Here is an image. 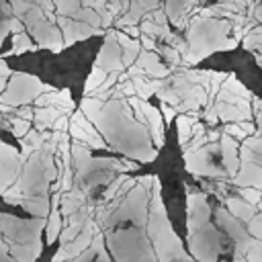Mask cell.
I'll list each match as a JSON object with an SVG mask.
<instances>
[{
    "instance_id": "cell-1",
    "label": "cell",
    "mask_w": 262,
    "mask_h": 262,
    "mask_svg": "<svg viewBox=\"0 0 262 262\" xmlns=\"http://www.w3.org/2000/svg\"><path fill=\"white\" fill-rule=\"evenodd\" d=\"M80 111L100 129L104 141H108L115 149L139 162L156 160L158 149L151 147L147 129L131 119L129 102L111 100L108 104H102L96 98H84Z\"/></svg>"
},
{
    "instance_id": "cell-2",
    "label": "cell",
    "mask_w": 262,
    "mask_h": 262,
    "mask_svg": "<svg viewBox=\"0 0 262 262\" xmlns=\"http://www.w3.org/2000/svg\"><path fill=\"white\" fill-rule=\"evenodd\" d=\"M147 237L158 256V262H192L182 242L174 233L162 196H160V180L154 178L151 184V201H149V219H147Z\"/></svg>"
},
{
    "instance_id": "cell-3",
    "label": "cell",
    "mask_w": 262,
    "mask_h": 262,
    "mask_svg": "<svg viewBox=\"0 0 262 262\" xmlns=\"http://www.w3.org/2000/svg\"><path fill=\"white\" fill-rule=\"evenodd\" d=\"M188 235L190 252L199 262H215L221 250L219 231L209 223V205L203 194L188 196Z\"/></svg>"
},
{
    "instance_id": "cell-4",
    "label": "cell",
    "mask_w": 262,
    "mask_h": 262,
    "mask_svg": "<svg viewBox=\"0 0 262 262\" xmlns=\"http://www.w3.org/2000/svg\"><path fill=\"white\" fill-rule=\"evenodd\" d=\"M229 23L227 20H213V18H196L190 25L188 33V43L190 49L194 51L192 61H199L201 57L217 51V49H231L237 45L235 39H227Z\"/></svg>"
},
{
    "instance_id": "cell-5",
    "label": "cell",
    "mask_w": 262,
    "mask_h": 262,
    "mask_svg": "<svg viewBox=\"0 0 262 262\" xmlns=\"http://www.w3.org/2000/svg\"><path fill=\"white\" fill-rule=\"evenodd\" d=\"M154 184V178H149L147 182H139L133 186V190L123 199V203L115 205L111 211H106V217H102L100 221L104 225H117L121 221H131L139 227H147V219H149V192L147 186Z\"/></svg>"
},
{
    "instance_id": "cell-6",
    "label": "cell",
    "mask_w": 262,
    "mask_h": 262,
    "mask_svg": "<svg viewBox=\"0 0 262 262\" xmlns=\"http://www.w3.org/2000/svg\"><path fill=\"white\" fill-rule=\"evenodd\" d=\"M106 242L119 262H158V256L149 246L145 233L137 227L113 231L108 233Z\"/></svg>"
},
{
    "instance_id": "cell-7",
    "label": "cell",
    "mask_w": 262,
    "mask_h": 262,
    "mask_svg": "<svg viewBox=\"0 0 262 262\" xmlns=\"http://www.w3.org/2000/svg\"><path fill=\"white\" fill-rule=\"evenodd\" d=\"M55 90L53 86L43 84L37 76L31 74H23V72H14L12 80L8 82V88L4 90V94L0 96V106L10 108V106H25L31 100L39 98L43 92H51Z\"/></svg>"
},
{
    "instance_id": "cell-8",
    "label": "cell",
    "mask_w": 262,
    "mask_h": 262,
    "mask_svg": "<svg viewBox=\"0 0 262 262\" xmlns=\"http://www.w3.org/2000/svg\"><path fill=\"white\" fill-rule=\"evenodd\" d=\"M20 18L29 25L31 35L37 39V43L41 47H47L51 51H61L66 47L63 41H61V31L43 12H27Z\"/></svg>"
},
{
    "instance_id": "cell-9",
    "label": "cell",
    "mask_w": 262,
    "mask_h": 262,
    "mask_svg": "<svg viewBox=\"0 0 262 262\" xmlns=\"http://www.w3.org/2000/svg\"><path fill=\"white\" fill-rule=\"evenodd\" d=\"M94 68L104 72V74H117L121 72L125 66H123V55H121V45L117 41V35L115 31H111L104 39V45L94 61Z\"/></svg>"
},
{
    "instance_id": "cell-10",
    "label": "cell",
    "mask_w": 262,
    "mask_h": 262,
    "mask_svg": "<svg viewBox=\"0 0 262 262\" xmlns=\"http://www.w3.org/2000/svg\"><path fill=\"white\" fill-rule=\"evenodd\" d=\"M70 133L76 141H80V145L84 147H96V149H102L106 147V141L94 131L92 123L86 121V115L82 111H76L70 119Z\"/></svg>"
},
{
    "instance_id": "cell-11",
    "label": "cell",
    "mask_w": 262,
    "mask_h": 262,
    "mask_svg": "<svg viewBox=\"0 0 262 262\" xmlns=\"http://www.w3.org/2000/svg\"><path fill=\"white\" fill-rule=\"evenodd\" d=\"M139 108H141V113H143V117H145V127H149L151 137H154L156 145L160 147V145L164 143V121H162L160 111H158L156 106H151L149 102L141 100V98H139Z\"/></svg>"
},
{
    "instance_id": "cell-12",
    "label": "cell",
    "mask_w": 262,
    "mask_h": 262,
    "mask_svg": "<svg viewBox=\"0 0 262 262\" xmlns=\"http://www.w3.org/2000/svg\"><path fill=\"white\" fill-rule=\"evenodd\" d=\"M184 160H186V168H188L192 174H199V176H219V174H221V170H217V168L209 162L205 149L190 151V154H186Z\"/></svg>"
},
{
    "instance_id": "cell-13",
    "label": "cell",
    "mask_w": 262,
    "mask_h": 262,
    "mask_svg": "<svg viewBox=\"0 0 262 262\" xmlns=\"http://www.w3.org/2000/svg\"><path fill=\"white\" fill-rule=\"evenodd\" d=\"M221 160H223L227 174L237 176V168L242 166L237 160V141L233 137H229L227 133L221 135Z\"/></svg>"
},
{
    "instance_id": "cell-14",
    "label": "cell",
    "mask_w": 262,
    "mask_h": 262,
    "mask_svg": "<svg viewBox=\"0 0 262 262\" xmlns=\"http://www.w3.org/2000/svg\"><path fill=\"white\" fill-rule=\"evenodd\" d=\"M235 182L242 188H262V168L256 162H242V170L235 176Z\"/></svg>"
},
{
    "instance_id": "cell-15",
    "label": "cell",
    "mask_w": 262,
    "mask_h": 262,
    "mask_svg": "<svg viewBox=\"0 0 262 262\" xmlns=\"http://www.w3.org/2000/svg\"><path fill=\"white\" fill-rule=\"evenodd\" d=\"M227 211L235 217V219H242L246 223H250L254 217H256V207H252L250 203H246L244 199H227Z\"/></svg>"
},
{
    "instance_id": "cell-16",
    "label": "cell",
    "mask_w": 262,
    "mask_h": 262,
    "mask_svg": "<svg viewBox=\"0 0 262 262\" xmlns=\"http://www.w3.org/2000/svg\"><path fill=\"white\" fill-rule=\"evenodd\" d=\"M61 196H53V209H51V213H49V221H47V244H53L55 239H57V235H59V227H61V211L57 209V201H59Z\"/></svg>"
},
{
    "instance_id": "cell-17",
    "label": "cell",
    "mask_w": 262,
    "mask_h": 262,
    "mask_svg": "<svg viewBox=\"0 0 262 262\" xmlns=\"http://www.w3.org/2000/svg\"><path fill=\"white\" fill-rule=\"evenodd\" d=\"M23 51H35V43L27 33H16L12 35V49L10 53H23Z\"/></svg>"
},
{
    "instance_id": "cell-18",
    "label": "cell",
    "mask_w": 262,
    "mask_h": 262,
    "mask_svg": "<svg viewBox=\"0 0 262 262\" xmlns=\"http://www.w3.org/2000/svg\"><path fill=\"white\" fill-rule=\"evenodd\" d=\"M190 135H192V119L186 117V115L178 117V139H180V143L184 145L186 139H190Z\"/></svg>"
},
{
    "instance_id": "cell-19",
    "label": "cell",
    "mask_w": 262,
    "mask_h": 262,
    "mask_svg": "<svg viewBox=\"0 0 262 262\" xmlns=\"http://www.w3.org/2000/svg\"><path fill=\"white\" fill-rule=\"evenodd\" d=\"M239 194H242V199H244L246 203H250L252 207L260 205V201H262V192H260L258 188H242Z\"/></svg>"
},
{
    "instance_id": "cell-20",
    "label": "cell",
    "mask_w": 262,
    "mask_h": 262,
    "mask_svg": "<svg viewBox=\"0 0 262 262\" xmlns=\"http://www.w3.org/2000/svg\"><path fill=\"white\" fill-rule=\"evenodd\" d=\"M10 125H12V133L16 135V137H23V135H27L31 129H29V121H25V119H12L10 121Z\"/></svg>"
},
{
    "instance_id": "cell-21",
    "label": "cell",
    "mask_w": 262,
    "mask_h": 262,
    "mask_svg": "<svg viewBox=\"0 0 262 262\" xmlns=\"http://www.w3.org/2000/svg\"><path fill=\"white\" fill-rule=\"evenodd\" d=\"M248 233L256 235L258 239H262V215H256L250 223H248Z\"/></svg>"
},
{
    "instance_id": "cell-22",
    "label": "cell",
    "mask_w": 262,
    "mask_h": 262,
    "mask_svg": "<svg viewBox=\"0 0 262 262\" xmlns=\"http://www.w3.org/2000/svg\"><path fill=\"white\" fill-rule=\"evenodd\" d=\"M10 74H12V72H10V68L4 63V59H0V78H4V80H6Z\"/></svg>"
},
{
    "instance_id": "cell-23",
    "label": "cell",
    "mask_w": 262,
    "mask_h": 262,
    "mask_svg": "<svg viewBox=\"0 0 262 262\" xmlns=\"http://www.w3.org/2000/svg\"><path fill=\"white\" fill-rule=\"evenodd\" d=\"M141 47H145V49H154L156 43H154L149 37H141Z\"/></svg>"
},
{
    "instance_id": "cell-24",
    "label": "cell",
    "mask_w": 262,
    "mask_h": 262,
    "mask_svg": "<svg viewBox=\"0 0 262 262\" xmlns=\"http://www.w3.org/2000/svg\"><path fill=\"white\" fill-rule=\"evenodd\" d=\"M164 113H166V119H168V121H172V117L176 115V111L170 108V106H166V104H164Z\"/></svg>"
},
{
    "instance_id": "cell-25",
    "label": "cell",
    "mask_w": 262,
    "mask_h": 262,
    "mask_svg": "<svg viewBox=\"0 0 262 262\" xmlns=\"http://www.w3.org/2000/svg\"><path fill=\"white\" fill-rule=\"evenodd\" d=\"M4 90H6V80H4V78H0V96L4 94Z\"/></svg>"
},
{
    "instance_id": "cell-26",
    "label": "cell",
    "mask_w": 262,
    "mask_h": 262,
    "mask_svg": "<svg viewBox=\"0 0 262 262\" xmlns=\"http://www.w3.org/2000/svg\"><path fill=\"white\" fill-rule=\"evenodd\" d=\"M0 119H2V115H0Z\"/></svg>"
}]
</instances>
